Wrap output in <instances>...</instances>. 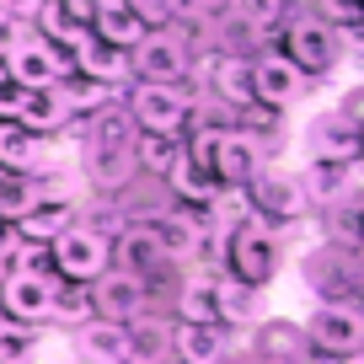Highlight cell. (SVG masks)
<instances>
[{"mask_svg":"<svg viewBox=\"0 0 364 364\" xmlns=\"http://www.w3.org/2000/svg\"><path fill=\"white\" fill-rule=\"evenodd\" d=\"M80 156H86V177L97 193H118L124 182H134V124L124 107H102L97 118H86Z\"/></svg>","mask_w":364,"mask_h":364,"instance_id":"1","label":"cell"},{"mask_svg":"<svg viewBox=\"0 0 364 364\" xmlns=\"http://www.w3.org/2000/svg\"><path fill=\"white\" fill-rule=\"evenodd\" d=\"M225 262H230V279H236V284L262 289V284L279 279V268H284V241H279V230H268L257 215H252L241 230H230Z\"/></svg>","mask_w":364,"mask_h":364,"instance_id":"2","label":"cell"},{"mask_svg":"<svg viewBox=\"0 0 364 364\" xmlns=\"http://www.w3.org/2000/svg\"><path fill=\"white\" fill-rule=\"evenodd\" d=\"M353 38L359 33H332L327 22H316V16H295V22H284V48H289V65L300 70V75H332L338 70L343 54H353Z\"/></svg>","mask_w":364,"mask_h":364,"instance_id":"3","label":"cell"},{"mask_svg":"<svg viewBox=\"0 0 364 364\" xmlns=\"http://www.w3.org/2000/svg\"><path fill=\"white\" fill-rule=\"evenodd\" d=\"M129 124L134 134H156V139H182V124L193 113V97L182 86H134L129 91Z\"/></svg>","mask_w":364,"mask_h":364,"instance_id":"4","label":"cell"},{"mask_svg":"<svg viewBox=\"0 0 364 364\" xmlns=\"http://www.w3.org/2000/svg\"><path fill=\"white\" fill-rule=\"evenodd\" d=\"M43 252H48V262H54V279H65V284L86 289L97 273H107V236L91 230V225H80V220L70 230H59Z\"/></svg>","mask_w":364,"mask_h":364,"instance_id":"5","label":"cell"},{"mask_svg":"<svg viewBox=\"0 0 364 364\" xmlns=\"http://www.w3.org/2000/svg\"><path fill=\"white\" fill-rule=\"evenodd\" d=\"M59 306V279L43 268H22V273H6L0 279V316L6 321H22V327H43L54 321Z\"/></svg>","mask_w":364,"mask_h":364,"instance_id":"6","label":"cell"},{"mask_svg":"<svg viewBox=\"0 0 364 364\" xmlns=\"http://www.w3.org/2000/svg\"><path fill=\"white\" fill-rule=\"evenodd\" d=\"M300 279H306L327 306H359V252H343V247H332V241H321V247L306 252Z\"/></svg>","mask_w":364,"mask_h":364,"instance_id":"7","label":"cell"},{"mask_svg":"<svg viewBox=\"0 0 364 364\" xmlns=\"http://www.w3.org/2000/svg\"><path fill=\"white\" fill-rule=\"evenodd\" d=\"M86 300H91V316H97V321H118V327H129V321H139L145 311H156L145 279L118 273V268L97 273V279L86 284Z\"/></svg>","mask_w":364,"mask_h":364,"instance_id":"8","label":"cell"},{"mask_svg":"<svg viewBox=\"0 0 364 364\" xmlns=\"http://www.w3.org/2000/svg\"><path fill=\"white\" fill-rule=\"evenodd\" d=\"M300 338H306L311 353H359L364 348V316H359V306L316 300L306 311V321H300Z\"/></svg>","mask_w":364,"mask_h":364,"instance_id":"9","label":"cell"},{"mask_svg":"<svg viewBox=\"0 0 364 364\" xmlns=\"http://www.w3.org/2000/svg\"><path fill=\"white\" fill-rule=\"evenodd\" d=\"M247 204H252V215L262 220V225H295L300 215H306V193H300V177L295 171H279V166H262L257 177L247 182Z\"/></svg>","mask_w":364,"mask_h":364,"instance_id":"10","label":"cell"},{"mask_svg":"<svg viewBox=\"0 0 364 364\" xmlns=\"http://www.w3.org/2000/svg\"><path fill=\"white\" fill-rule=\"evenodd\" d=\"M129 75H139V86H177L188 75V48L177 43V33H145L129 48Z\"/></svg>","mask_w":364,"mask_h":364,"instance_id":"11","label":"cell"},{"mask_svg":"<svg viewBox=\"0 0 364 364\" xmlns=\"http://www.w3.org/2000/svg\"><path fill=\"white\" fill-rule=\"evenodd\" d=\"M262 166H268V150H262V139L252 129H241V124L220 129V139H215V182L220 188H247Z\"/></svg>","mask_w":364,"mask_h":364,"instance_id":"12","label":"cell"},{"mask_svg":"<svg viewBox=\"0 0 364 364\" xmlns=\"http://www.w3.org/2000/svg\"><path fill=\"white\" fill-rule=\"evenodd\" d=\"M0 65H6V75H11L22 91H43V86H59V80H70V59L59 54V48H48L38 33H27L22 43L11 48V54L0 59Z\"/></svg>","mask_w":364,"mask_h":364,"instance_id":"13","label":"cell"},{"mask_svg":"<svg viewBox=\"0 0 364 364\" xmlns=\"http://www.w3.org/2000/svg\"><path fill=\"white\" fill-rule=\"evenodd\" d=\"M236 348H241V332L220 327V321H209V327H182V321H171L166 359L171 364H225Z\"/></svg>","mask_w":364,"mask_h":364,"instance_id":"14","label":"cell"},{"mask_svg":"<svg viewBox=\"0 0 364 364\" xmlns=\"http://www.w3.org/2000/svg\"><path fill=\"white\" fill-rule=\"evenodd\" d=\"M306 91H311V80L300 75V70L289 65L284 54H262V59H252V97H257V107H268V113H284V107H295Z\"/></svg>","mask_w":364,"mask_h":364,"instance_id":"15","label":"cell"},{"mask_svg":"<svg viewBox=\"0 0 364 364\" xmlns=\"http://www.w3.org/2000/svg\"><path fill=\"white\" fill-rule=\"evenodd\" d=\"M145 225H150V241H156L161 262H193V257H198V247H204L209 220H204V215H193V209H166V215L145 220Z\"/></svg>","mask_w":364,"mask_h":364,"instance_id":"16","label":"cell"},{"mask_svg":"<svg viewBox=\"0 0 364 364\" xmlns=\"http://www.w3.org/2000/svg\"><path fill=\"white\" fill-rule=\"evenodd\" d=\"M300 177V193H306V204H343V198H359V166H332V161H311L306 171H295Z\"/></svg>","mask_w":364,"mask_h":364,"instance_id":"17","label":"cell"},{"mask_svg":"<svg viewBox=\"0 0 364 364\" xmlns=\"http://www.w3.org/2000/svg\"><path fill=\"white\" fill-rule=\"evenodd\" d=\"M124 359H129V327L97 316L75 327V364H124Z\"/></svg>","mask_w":364,"mask_h":364,"instance_id":"18","label":"cell"},{"mask_svg":"<svg viewBox=\"0 0 364 364\" xmlns=\"http://www.w3.org/2000/svg\"><path fill=\"white\" fill-rule=\"evenodd\" d=\"M16 129H27L33 139H48L70 124L65 102H59V86H43V91H22V102H16Z\"/></svg>","mask_w":364,"mask_h":364,"instance_id":"19","label":"cell"},{"mask_svg":"<svg viewBox=\"0 0 364 364\" xmlns=\"http://www.w3.org/2000/svg\"><path fill=\"white\" fill-rule=\"evenodd\" d=\"M75 220H80V209L70 204V198H54V193H48L43 204H33V209H27V215L16 220L11 230H16L22 241H33V247H48V241H54L59 230H70Z\"/></svg>","mask_w":364,"mask_h":364,"instance_id":"20","label":"cell"},{"mask_svg":"<svg viewBox=\"0 0 364 364\" xmlns=\"http://www.w3.org/2000/svg\"><path fill=\"white\" fill-rule=\"evenodd\" d=\"M311 161H332V166H359V129H348L343 118L321 113L311 124Z\"/></svg>","mask_w":364,"mask_h":364,"instance_id":"21","label":"cell"},{"mask_svg":"<svg viewBox=\"0 0 364 364\" xmlns=\"http://www.w3.org/2000/svg\"><path fill=\"white\" fill-rule=\"evenodd\" d=\"M107 262H113L118 273H134V279H145L150 268H161V252H156V241H150V225H124L113 241H107Z\"/></svg>","mask_w":364,"mask_h":364,"instance_id":"22","label":"cell"},{"mask_svg":"<svg viewBox=\"0 0 364 364\" xmlns=\"http://www.w3.org/2000/svg\"><path fill=\"white\" fill-rule=\"evenodd\" d=\"M215 97L225 107H236V118L257 107V97H252V59H241V54L215 59Z\"/></svg>","mask_w":364,"mask_h":364,"instance_id":"23","label":"cell"},{"mask_svg":"<svg viewBox=\"0 0 364 364\" xmlns=\"http://www.w3.org/2000/svg\"><path fill=\"white\" fill-rule=\"evenodd\" d=\"M75 65H80V80H97V86H113V91L129 80V54L97 43V38H86V43L75 48Z\"/></svg>","mask_w":364,"mask_h":364,"instance_id":"24","label":"cell"},{"mask_svg":"<svg viewBox=\"0 0 364 364\" xmlns=\"http://www.w3.org/2000/svg\"><path fill=\"white\" fill-rule=\"evenodd\" d=\"M215 321L230 332H247L252 321H257V289L236 284L230 273H220L215 279Z\"/></svg>","mask_w":364,"mask_h":364,"instance_id":"25","label":"cell"},{"mask_svg":"<svg viewBox=\"0 0 364 364\" xmlns=\"http://www.w3.org/2000/svg\"><path fill=\"white\" fill-rule=\"evenodd\" d=\"M43 198H48V182L38 177V171H22V177L0 171V225H16V220L33 204H43Z\"/></svg>","mask_w":364,"mask_h":364,"instance_id":"26","label":"cell"},{"mask_svg":"<svg viewBox=\"0 0 364 364\" xmlns=\"http://www.w3.org/2000/svg\"><path fill=\"white\" fill-rule=\"evenodd\" d=\"M91 38H97V43H107V48H124V54H129V48L145 38V22L129 11L124 0H107L102 11H97V22H91Z\"/></svg>","mask_w":364,"mask_h":364,"instance_id":"27","label":"cell"},{"mask_svg":"<svg viewBox=\"0 0 364 364\" xmlns=\"http://www.w3.org/2000/svg\"><path fill=\"white\" fill-rule=\"evenodd\" d=\"M161 177H166V188H171V193H177V198H182V204H198V209H204V204H209V198H215V193H220V182H215V177H209V171H204V166H193V161L182 156V150H177V156H171V166H166V171H161Z\"/></svg>","mask_w":364,"mask_h":364,"instance_id":"28","label":"cell"},{"mask_svg":"<svg viewBox=\"0 0 364 364\" xmlns=\"http://www.w3.org/2000/svg\"><path fill=\"white\" fill-rule=\"evenodd\" d=\"M257 353H262V364H306L311 359L306 338H300V321H268L257 332Z\"/></svg>","mask_w":364,"mask_h":364,"instance_id":"29","label":"cell"},{"mask_svg":"<svg viewBox=\"0 0 364 364\" xmlns=\"http://www.w3.org/2000/svg\"><path fill=\"white\" fill-rule=\"evenodd\" d=\"M38 161H43V139H33L16 124H0V171L22 177V171H38Z\"/></svg>","mask_w":364,"mask_h":364,"instance_id":"30","label":"cell"},{"mask_svg":"<svg viewBox=\"0 0 364 364\" xmlns=\"http://www.w3.org/2000/svg\"><path fill=\"white\" fill-rule=\"evenodd\" d=\"M177 321L182 327H209L215 321V279H188L177 289Z\"/></svg>","mask_w":364,"mask_h":364,"instance_id":"31","label":"cell"},{"mask_svg":"<svg viewBox=\"0 0 364 364\" xmlns=\"http://www.w3.org/2000/svg\"><path fill=\"white\" fill-rule=\"evenodd\" d=\"M38 348V327H22V321L0 316V364H27Z\"/></svg>","mask_w":364,"mask_h":364,"instance_id":"32","label":"cell"},{"mask_svg":"<svg viewBox=\"0 0 364 364\" xmlns=\"http://www.w3.org/2000/svg\"><path fill=\"white\" fill-rule=\"evenodd\" d=\"M124 6L145 22V33H166V27H177V16H182L177 0H124Z\"/></svg>","mask_w":364,"mask_h":364,"instance_id":"33","label":"cell"},{"mask_svg":"<svg viewBox=\"0 0 364 364\" xmlns=\"http://www.w3.org/2000/svg\"><path fill=\"white\" fill-rule=\"evenodd\" d=\"M171 156H177V139H156V134H134V166H150L161 177V171L171 166Z\"/></svg>","mask_w":364,"mask_h":364,"instance_id":"34","label":"cell"},{"mask_svg":"<svg viewBox=\"0 0 364 364\" xmlns=\"http://www.w3.org/2000/svg\"><path fill=\"white\" fill-rule=\"evenodd\" d=\"M316 22H327L332 33H359L364 6H359V0H321V16H316Z\"/></svg>","mask_w":364,"mask_h":364,"instance_id":"35","label":"cell"},{"mask_svg":"<svg viewBox=\"0 0 364 364\" xmlns=\"http://www.w3.org/2000/svg\"><path fill=\"white\" fill-rule=\"evenodd\" d=\"M54 321H65V327H86V321H91V300H86V289H80V284L59 289V306H54Z\"/></svg>","mask_w":364,"mask_h":364,"instance_id":"36","label":"cell"},{"mask_svg":"<svg viewBox=\"0 0 364 364\" xmlns=\"http://www.w3.org/2000/svg\"><path fill=\"white\" fill-rule=\"evenodd\" d=\"M182 6V16H188V22H220V16L230 11V0H177ZM177 16V22H182Z\"/></svg>","mask_w":364,"mask_h":364,"instance_id":"37","label":"cell"},{"mask_svg":"<svg viewBox=\"0 0 364 364\" xmlns=\"http://www.w3.org/2000/svg\"><path fill=\"white\" fill-rule=\"evenodd\" d=\"M102 6H107V0H59V11H65L75 27H86V33H91V22H97Z\"/></svg>","mask_w":364,"mask_h":364,"instance_id":"38","label":"cell"},{"mask_svg":"<svg viewBox=\"0 0 364 364\" xmlns=\"http://www.w3.org/2000/svg\"><path fill=\"white\" fill-rule=\"evenodd\" d=\"M16 102H22V86H16V80L6 75V65H0V124L16 118Z\"/></svg>","mask_w":364,"mask_h":364,"instance_id":"39","label":"cell"},{"mask_svg":"<svg viewBox=\"0 0 364 364\" xmlns=\"http://www.w3.org/2000/svg\"><path fill=\"white\" fill-rule=\"evenodd\" d=\"M22 38H27V22H16V16H6V11H0V59L11 54V48L22 43Z\"/></svg>","mask_w":364,"mask_h":364,"instance_id":"40","label":"cell"},{"mask_svg":"<svg viewBox=\"0 0 364 364\" xmlns=\"http://www.w3.org/2000/svg\"><path fill=\"white\" fill-rule=\"evenodd\" d=\"M359 102H364V91H359V86H348V91H343V102L332 107V118H343L348 129H359Z\"/></svg>","mask_w":364,"mask_h":364,"instance_id":"41","label":"cell"},{"mask_svg":"<svg viewBox=\"0 0 364 364\" xmlns=\"http://www.w3.org/2000/svg\"><path fill=\"white\" fill-rule=\"evenodd\" d=\"M306 364H364L359 353H311Z\"/></svg>","mask_w":364,"mask_h":364,"instance_id":"42","label":"cell"},{"mask_svg":"<svg viewBox=\"0 0 364 364\" xmlns=\"http://www.w3.org/2000/svg\"><path fill=\"white\" fill-rule=\"evenodd\" d=\"M161 364H171V359H161Z\"/></svg>","mask_w":364,"mask_h":364,"instance_id":"43","label":"cell"},{"mask_svg":"<svg viewBox=\"0 0 364 364\" xmlns=\"http://www.w3.org/2000/svg\"><path fill=\"white\" fill-rule=\"evenodd\" d=\"M279 6H284V0H279Z\"/></svg>","mask_w":364,"mask_h":364,"instance_id":"44","label":"cell"}]
</instances>
